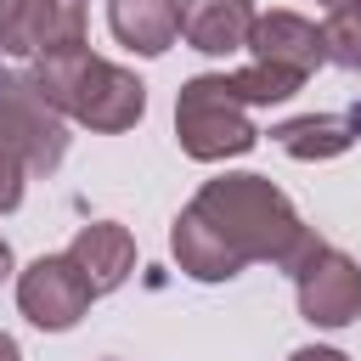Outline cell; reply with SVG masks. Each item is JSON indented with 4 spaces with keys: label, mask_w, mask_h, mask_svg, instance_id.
<instances>
[{
    "label": "cell",
    "mask_w": 361,
    "mask_h": 361,
    "mask_svg": "<svg viewBox=\"0 0 361 361\" xmlns=\"http://www.w3.org/2000/svg\"><path fill=\"white\" fill-rule=\"evenodd\" d=\"M186 209L226 243V254L237 265L265 259V265H276V271L293 276L322 248V237L299 220V209L265 175H220V180H203Z\"/></svg>",
    "instance_id": "1"
},
{
    "label": "cell",
    "mask_w": 361,
    "mask_h": 361,
    "mask_svg": "<svg viewBox=\"0 0 361 361\" xmlns=\"http://www.w3.org/2000/svg\"><path fill=\"white\" fill-rule=\"evenodd\" d=\"M28 79H34V90H39L62 118L90 124V130H102V135L135 130L141 113H147V85H141L130 68L96 56L90 45L56 51V56H34Z\"/></svg>",
    "instance_id": "2"
},
{
    "label": "cell",
    "mask_w": 361,
    "mask_h": 361,
    "mask_svg": "<svg viewBox=\"0 0 361 361\" xmlns=\"http://www.w3.org/2000/svg\"><path fill=\"white\" fill-rule=\"evenodd\" d=\"M175 135H180V152L197 158V164H220V158H243L259 130L248 124V107L226 90L220 73H197L180 85L175 96Z\"/></svg>",
    "instance_id": "3"
},
{
    "label": "cell",
    "mask_w": 361,
    "mask_h": 361,
    "mask_svg": "<svg viewBox=\"0 0 361 361\" xmlns=\"http://www.w3.org/2000/svg\"><path fill=\"white\" fill-rule=\"evenodd\" d=\"M0 141L23 158L28 175H51L68 158V124L62 113L34 90L28 73H6L0 79Z\"/></svg>",
    "instance_id": "4"
},
{
    "label": "cell",
    "mask_w": 361,
    "mask_h": 361,
    "mask_svg": "<svg viewBox=\"0 0 361 361\" xmlns=\"http://www.w3.org/2000/svg\"><path fill=\"white\" fill-rule=\"evenodd\" d=\"M85 45V0H0V51L56 56Z\"/></svg>",
    "instance_id": "5"
},
{
    "label": "cell",
    "mask_w": 361,
    "mask_h": 361,
    "mask_svg": "<svg viewBox=\"0 0 361 361\" xmlns=\"http://www.w3.org/2000/svg\"><path fill=\"white\" fill-rule=\"evenodd\" d=\"M90 288L73 271L68 254H39L28 271H17V310L39 327V333H68L85 310H90Z\"/></svg>",
    "instance_id": "6"
},
{
    "label": "cell",
    "mask_w": 361,
    "mask_h": 361,
    "mask_svg": "<svg viewBox=\"0 0 361 361\" xmlns=\"http://www.w3.org/2000/svg\"><path fill=\"white\" fill-rule=\"evenodd\" d=\"M293 293H299V316L310 327H350L361 316V265L322 243L293 271Z\"/></svg>",
    "instance_id": "7"
},
{
    "label": "cell",
    "mask_w": 361,
    "mask_h": 361,
    "mask_svg": "<svg viewBox=\"0 0 361 361\" xmlns=\"http://www.w3.org/2000/svg\"><path fill=\"white\" fill-rule=\"evenodd\" d=\"M243 51H248L259 68H282V73H293V79H310V73L327 62L322 28H316L310 17H299V11H265V17H254Z\"/></svg>",
    "instance_id": "8"
},
{
    "label": "cell",
    "mask_w": 361,
    "mask_h": 361,
    "mask_svg": "<svg viewBox=\"0 0 361 361\" xmlns=\"http://www.w3.org/2000/svg\"><path fill=\"white\" fill-rule=\"evenodd\" d=\"M68 259H73V271L85 276V288L102 299V293H113V288L130 282V271H135V237H130L118 220H90V226L73 231Z\"/></svg>",
    "instance_id": "9"
},
{
    "label": "cell",
    "mask_w": 361,
    "mask_h": 361,
    "mask_svg": "<svg viewBox=\"0 0 361 361\" xmlns=\"http://www.w3.org/2000/svg\"><path fill=\"white\" fill-rule=\"evenodd\" d=\"M271 141L299 158V164H322V158H338L361 141V102H350L344 113H305V118H282L271 130Z\"/></svg>",
    "instance_id": "10"
},
{
    "label": "cell",
    "mask_w": 361,
    "mask_h": 361,
    "mask_svg": "<svg viewBox=\"0 0 361 361\" xmlns=\"http://www.w3.org/2000/svg\"><path fill=\"white\" fill-rule=\"evenodd\" d=\"M254 0H180V39L203 56H231L248 45Z\"/></svg>",
    "instance_id": "11"
},
{
    "label": "cell",
    "mask_w": 361,
    "mask_h": 361,
    "mask_svg": "<svg viewBox=\"0 0 361 361\" xmlns=\"http://www.w3.org/2000/svg\"><path fill=\"white\" fill-rule=\"evenodd\" d=\"M107 23L130 51L164 56L180 34V0H107Z\"/></svg>",
    "instance_id": "12"
},
{
    "label": "cell",
    "mask_w": 361,
    "mask_h": 361,
    "mask_svg": "<svg viewBox=\"0 0 361 361\" xmlns=\"http://www.w3.org/2000/svg\"><path fill=\"white\" fill-rule=\"evenodd\" d=\"M169 254H175V265L186 271V276H197V282H231L243 265L226 254V243L192 214V209H180L175 214V226H169Z\"/></svg>",
    "instance_id": "13"
},
{
    "label": "cell",
    "mask_w": 361,
    "mask_h": 361,
    "mask_svg": "<svg viewBox=\"0 0 361 361\" xmlns=\"http://www.w3.org/2000/svg\"><path fill=\"white\" fill-rule=\"evenodd\" d=\"M322 51H327V62L361 73V0H338V6L327 11V23H322Z\"/></svg>",
    "instance_id": "14"
},
{
    "label": "cell",
    "mask_w": 361,
    "mask_h": 361,
    "mask_svg": "<svg viewBox=\"0 0 361 361\" xmlns=\"http://www.w3.org/2000/svg\"><path fill=\"white\" fill-rule=\"evenodd\" d=\"M226 79V90L243 102V107H271V102H288L305 79H293V73H282V68H243V73H220Z\"/></svg>",
    "instance_id": "15"
},
{
    "label": "cell",
    "mask_w": 361,
    "mask_h": 361,
    "mask_svg": "<svg viewBox=\"0 0 361 361\" xmlns=\"http://www.w3.org/2000/svg\"><path fill=\"white\" fill-rule=\"evenodd\" d=\"M23 180H28V169H23V158L0 141V214H11L17 203H23Z\"/></svg>",
    "instance_id": "16"
},
{
    "label": "cell",
    "mask_w": 361,
    "mask_h": 361,
    "mask_svg": "<svg viewBox=\"0 0 361 361\" xmlns=\"http://www.w3.org/2000/svg\"><path fill=\"white\" fill-rule=\"evenodd\" d=\"M288 361H350L344 350H327V344H305V350H293Z\"/></svg>",
    "instance_id": "17"
},
{
    "label": "cell",
    "mask_w": 361,
    "mask_h": 361,
    "mask_svg": "<svg viewBox=\"0 0 361 361\" xmlns=\"http://www.w3.org/2000/svg\"><path fill=\"white\" fill-rule=\"evenodd\" d=\"M0 361H23V350H17V338H11V333H0Z\"/></svg>",
    "instance_id": "18"
},
{
    "label": "cell",
    "mask_w": 361,
    "mask_h": 361,
    "mask_svg": "<svg viewBox=\"0 0 361 361\" xmlns=\"http://www.w3.org/2000/svg\"><path fill=\"white\" fill-rule=\"evenodd\" d=\"M6 276H11V243L0 237V282H6Z\"/></svg>",
    "instance_id": "19"
},
{
    "label": "cell",
    "mask_w": 361,
    "mask_h": 361,
    "mask_svg": "<svg viewBox=\"0 0 361 361\" xmlns=\"http://www.w3.org/2000/svg\"><path fill=\"white\" fill-rule=\"evenodd\" d=\"M327 6H338V0H327Z\"/></svg>",
    "instance_id": "20"
},
{
    "label": "cell",
    "mask_w": 361,
    "mask_h": 361,
    "mask_svg": "<svg viewBox=\"0 0 361 361\" xmlns=\"http://www.w3.org/2000/svg\"><path fill=\"white\" fill-rule=\"evenodd\" d=\"M0 79H6V73H0Z\"/></svg>",
    "instance_id": "21"
}]
</instances>
